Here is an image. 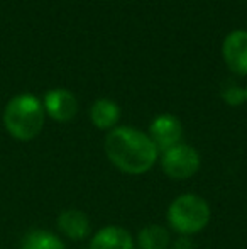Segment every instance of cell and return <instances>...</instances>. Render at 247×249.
I'll return each instance as SVG.
<instances>
[{"label":"cell","mask_w":247,"mask_h":249,"mask_svg":"<svg viewBox=\"0 0 247 249\" xmlns=\"http://www.w3.org/2000/svg\"><path fill=\"white\" fill-rule=\"evenodd\" d=\"M152 142L156 144L158 151H166L173 146L180 144V139L183 134L181 122L178 121V117L171 114H161L151 122V127H149Z\"/></svg>","instance_id":"obj_6"},{"label":"cell","mask_w":247,"mask_h":249,"mask_svg":"<svg viewBox=\"0 0 247 249\" xmlns=\"http://www.w3.org/2000/svg\"><path fill=\"white\" fill-rule=\"evenodd\" d=\"M200 154L197 149L186 144H176L163 151L161 168L173 180H186L200 170Z\"/></svg>","instance_id":"obj_4"},{"label":"cell","mask_w":247,"mask_h":249,"mask_svg":"<svg viewBox=\"0 0 247 249\" xmlns=\"http://www.w3.org/2000/svg\"><path fill=\"white\" fill-rule=\"evenodd\" d=\"M220 95L225 104L232 105V107H237V105L246 102V89H242L239 83L229 80V82H225L224 85H222Z\"/></svg>","instance_id":"obj_13"},{"label":"cell","mask_w":247,"mask_h":249,"mask_svg":"<svg viewBox=\"0 0 247 249\" xmlns=\"http://www.w3.org/2000/svg\"><path fill=\"white\" fill-rule=\"evenodd\" d=\"M225 65L235 75H247V31H232L222 44Z\"/></svg>","instance_id":"obj_5"},{"label":"cell","mask_w":247,"mask_h":249,"mask_svg":"<svg viewBox=\"0 0 247 249\" xmlns=\"http://www.w3.org/2000/svg\"><path fill=\"white\" fill-rule=\"evenodd\" d=\"M3 125L19 141L34 139L44 125V107L31 93H20L10 99L3 110Z\"/></svg>","instance_id":"obj_2"},{"label":"cell","mask_w":247,"mask_h":249,"mask_svg":"<svg viewBox=\"0 0 247 249\" xmlns=\"http://www.w3.org/2000/svg\"><path fill=\"white\" fill-rule=\"evenodd\" d=\"M110 163L129 175H142L154 166L158 148L148 134L134 127H115L105 138Z\"/></svg>","instance_id":"obj_1"},{"label":"cell","mask_w":247,"mask_h":249,"mask_svg":"<svg viewBox=\"0 0 247 249\" xmlns=\"http://www.w3.org/2000/svg\"><path fill=\"white\" fill-rule=\"evenodd\" d=\"M210 220V207L201 197L186 194L175 198L168 207V222L173 231L181 236H191L207 227Z\"/></svg>","instance_id":"obj_3"},{"label":"cell","mask_w":247,"mask_h":249,"mask_svg":"<svg viewBox=\"0 0 247 249\" xmlns=\"http://www.w3.org/2000/svg\"><path fill=\"white\" fill-rule=\"evenodd\" d=\"M246 100H247V89H246Z\"/></svg>","instance_id":"obj_15"},{"label":"cell","mask_w":247,"mask_h":249,"mask_svg":"<svg viewBox=\"0 0 247 249\" xmlns=\"http://www.w3.org/2000/svg\"><path fill=\"white\" fill-rule=\"evenodd\" d=\"M58 227L66 237L73 241H82L90 234V222L88 217L76 209H68L61 212L58 217Z\"/></svg>","instance_id":"obj_9"},{"label":"cell","mask_w":247,"mask_h":249,"mask_svg":"<svg viewBox=\"0 0 247 249\" xmlns=\"http://www.w3.org/2000/svg\"><path fill=\"white\" fill-rule=\"evenodd\" d=\"M173 249H193V243L188 239V236H181L173 244Z\"/></svg>","instance_id":"obj_14"},{"label":"cell","mask_w":247,"mask_h":249,"mask_svg":"<svg viewBox=\"0 0 247 249\" xmlns=\"http://www.w3.org/2000/svg\"><path fill=\"white\" fill-rule=\"evenodd\" d=\"M44 112L58 122H68L78 112L76 97L66 89H54L44 95Z\"/></svg>","instance_id":"obj_7"},{"label":"cell","mask_w":247,"mask_h":249,"mask_svg":"<svg viewBox=\"0 0 247 249\" xmlns=\"http://www.w3.org/2000/svg\"><path fill=\"white\" fill-rule=\"evenodd\" d=\"M90 249H135V246L127 231L117 226H109L100 229L92 237Z\"/></svg>","instance_id":"obj_8"},{"label":"cell","mask_w":247,"mask_h":249,"mask_svg":"<svg viewBox=\"0 0 247 249\" xmlns=\"http://www.w3.org/2000/svg\"><path fill=\"white\" fill-rule=\"evenodd\" d=\"M137 243L141 249H168L169 248V234L161 226H146L139 232Z\"/></svg>","instance_id":"obj_11"},{"label":"cell","mask_w":247,"mask_h":249,"mask_svg":"<svg viewBox=\"0 0 247 249\" xmlns=\"http://www.w3.org/2000/svg\"><path fill=\"white\" fill-rule=\"evenodd\" d=\"M90 117L97 129L105 131V129H112L119 122L120 108L114 100L99 99L93 102L92 108H90Z\"/></svg>","instance_id":"obj_10"},{"label":"cell","mask_w":247,"mask_h":249,"mask_svg":"<svg viewBox=\"0 0 247 249\" xmlns=\"http://www.w3.org/2000/svg\"><path fill=\"white\" fill-rule=\"evenodd\" d=\"M20 249H65V244L48 231H33L24 237Z\"/></svg>","instance_id":"obj_12"}]
</instances>
